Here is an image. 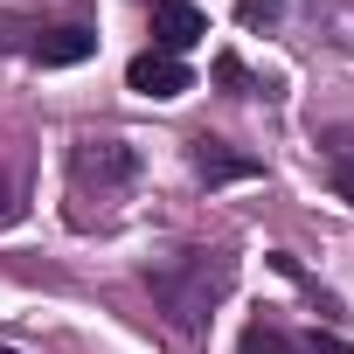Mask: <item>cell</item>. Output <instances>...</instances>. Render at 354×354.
<instances>
[{
    "label": "cell",
    "instance_id": "obj_3",
    "mask_svg": "<svg viewBox=\"0 0 354 354\" xmlns=\"http://www.w3.org/2000/svg\"><path fill=\"white\" fill-rule=\"evenodd\" d=\"M202 35H209V15L195 8V0H153V42L167 56H188Z\"/></svg>",
    "mask_w": 354,
    "mask_h": 354
},
{
    "label": "cell",
    "instance_id": "obj_11",
    "mask_svg": "<svg viewBox=\"0 0 354 354\" xmlns=\"http://www.w3.org/2000/svg\"><path fill=\"white\" fill-rule=\"evenodd\" d=\"M0 216H8V188H0Z\"/></svg>",
    "mask_w": 354,
    "mask_h": 354
},
{
    "label": "cell",
    "instance_id": "obj_5",
    "mask_svg": "<svg viewBox=\"0 0 354 354\" xmlns=\"http://www.w3.org/2000/svg\"><path fill=\"white\" fill-rule=\"evenodd\" d=\"M188 160H195V174H202L209 188H223V181H257V174H264L250 153H236V146H223V139H209V132L188 146Z\"/></svg>",
    "mask_w": 354,
    "mask_h": 354
},
{
    "label": "cell",
    "instance_id": "obj_8",
    "mask_svg": "<svg viewBox=\"0 0 354 354\" xmlns=\"http://www.w3.org/2000/svg\"><path fill=\"white\" fill-rule=\"evenodd\" d=\"M236 354H306L285 326H271V319H257V326H243V347Z\"/></svg>",
    "mask_w": 354,
    "mask_h": 354
},
{
    "label": "cell",
    "instance_id": "obj_1",
    "mask_svg": "<svg viewBox=\"0 0 354 354\" xmlns=\"http://www.w3.org/2000/svg\"><path fill=\"white\" fill-rule=\"evenodd\" d=\"M230 278H236V264H230L223 250H181V257H160V264L146 271L153 306L181 326V333H202V326H209V306L230 292Z\"/></svg>",
    "mask_w": 354,
    "mask_h": 354
},
{
    "label": "cell",
    "instance_id": "obj_6",
    "mask_svg": "<svg viewBox=\"0 0 354 354\" xmlns=\"http://www.w3.org/2000/svg\"><path fill=\"white\" fill-rule=\"evenodd\" d=\"M319 160H326L333 195L354 202V125H326V132H319Z\"/></svg>",
    "mask_w": 354,
    "mask_h": 354
},
{
    "label": "cell",
    "instance_id": "obj_2",
    "mask_svg": "<svg viewBox=\"0 0 354 354\" xmlns=\"http://www.w3.org/2000/svg\"><path fill=\"white\" fill-rule=\"evenodd\" d=\"M70 181H77V202H91V188H97V209H111V202L139 181V153H132L125 139H111V132H91V139H77V153H70Z\"/></svg>",
    "mask_w": 354,
    "mask_h": 354
},
{
    "label": "cell",
    "instance_id": "obj_10",
    "mask_svg": "<svg viewBox=\"0 0 354 354\" xmlns=\"http://www.w3.org/2000/svg\"><path fill=\"white\" fill-rule=\"evenodd\" d=\"M216 77H223L230 91H243V63H236V56H216Z\"/></svg>",
    "mask_w": 354,
    "mask_h": 354
},
{
    "label": "cell",
    "instance_id": "obj_9",
    "mask_svg": "<svg viewBox=\"0 0 354 354\" xmlns=\"http://www.w3.org/2000/svg\"><path fill=\"white\" fill-rule=\"evenodd\" d=\"M236 15H243V28H271L285 15V0H236Z\"/></svg>",
    "mask_w": 354,
    "mask_h": 354
},
{
    "label": "cell",
    "instance_id": "obj_4",
    "mask_svg": "<svg viewBox=\"0 0 354 354\" xmlns=\"http://www.w3.org/2000/svg\"><path fill=\"white\" fill-rule=\"evenodd\" d=\"M125 84H132L139 97H181V91H195L188 63H181V56H167V49H146V56H132Z\"/></svg>",
    "mask_w": 354,
    "mask_h": 354
},
{
    "label": "cell",
    "instance_id": "obj_12",
    "mask_svg": "<svg viewBox=\"0 0 354 354\" xmlns=\"http://www.w3.org/2000/svg\"><path fill=\"white\" fill-rule=\"evenodd\" d=\"M0 354H15V347H0Z\"/></svg>",
    "mask_w": 354,
    "mask_h": 354
},
{
    "label": "cell",
    "instance_id": "obj_7",
    "mask_svg": "<svg viewBox=\"0 0 354 354\" xmlns=\"http://www.w3.org/2000/svg\"><path fill=\"white\" fill-rule=\"evenodd\" d=\"M91 49H97V35H91V28H42V35L28 42V56H35V63H49V70H63V63H84Z\"/></svg>",
    "mask_w": 354,
    "mask_h": 354
}]
</instances>
